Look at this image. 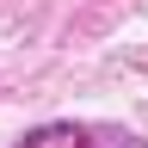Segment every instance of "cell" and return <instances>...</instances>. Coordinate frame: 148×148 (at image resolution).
I'll list each match as a JSON object with an SVG mask.
<instances>
[{
	"instance_id": "obj_1",
	"label": "cell",
	"mask_w": 148,
	"mask_h": 148,
	"mask_svg": "<svg viewBox=\"0 0 148 148\" xmlns=\"http://www.w3.org/2000/svg\"><path fill=\"white\" fill-rule=\"evenodd\" d=\"M18 148H117V136H105L92 123H37Z\"/></svg>"
}]
</instances>
